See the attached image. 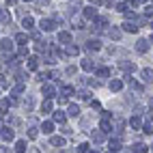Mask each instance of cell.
Returning a JSON list of instances; mask_svg holds the SVG:
<instances>
[{
  "mask_svg": "<svg viewBox=\"0 0 153 153\" xmlns=\"http://www.w3.org/2000/svg\"><path fill=\"white\" fill-rule=\"evenodd\" d=\"M0 50L2 52H13V39H2V43H0Z\"/></svg>",
  "mask_w": 153,
  "mask_h": 153,
  "instance_id": "8",
  "label": "cell"
},
{
  "mask_svg": "<svg viewBox=\"0 0 153 153\" xmlns=\"http://www.w3.org/2000/svg\"><path fill=\"white\" fill-rule=\"evenodd\" d=\"M69 117H80V108H78L76 104L69 106Z\"/></svg>",
  "mask_w": 153,
  "mask_h": 153,
  "instance_id": "30",
  "label": "cell"
},
{
  "mask_svg": "<svg viewBox=\"0 0 153 153\" xmlns=\"http://www.w3.org/2000/svg\"><path fill=\"white\" fill-rule=\"evenodd\" d=\"M50 110H52V101L45 99V101H43V112H50Z\"/></svg>",
  "mask_w": 153,
  "mask_h": 153,
  "instance_id": "38",
  "label": "cell"
},
{
  "mask_svg": "<svg viewBox=\"0 0 153 153\" xmlns=\"http://www.w3.org/2000/svg\"><path fill=\"white\" fill-rule=\"evenodd\" d=\"M37 134H39V131H37L35 121H30V127H28V138H30V140H35V138H37Z\"/></svg>",
  "mask_w": 153,
  "mask_h": 153,
  "instance_id": "15",
  "label": "cell"
},
{
  "mask_svg": "<svg viewBox=\"0 0 153 153\" xmlns=\"http://www.w3.org/2000/svg\"><path fill=\"white\" fill-rule=\"evenodd\" d=\"M76 151H78V153H86V151H88V145H86V142H82V145L76 147Z\"/></svg>",
  "mask_w": 153,
  "mask_h": 153,
  "instance_id": "35",
  "label": "cell"
},
{
  "mask_svg": "<svg viewBox=\"0 0 153 153\" xmlns=\"http://www.w3.org/2000/svg\"><path fill=\"white\" fill-rule=\"evenodd\" d=\"M106 24H108L106 17H95V19H93V33H95V30H104Z\"/></svg>",
  "mask_w": 153,
  "mask_h": 153,
  "instance_id": "3",
  "label": "cell"
},
{
  "mask_svg": "<svg viewBox=\"0 0 153 153\" xmlns=\"http://www.w3.org/2000/svg\"><path fill=\"white\" fill-rule=\"evenodd\" d=\"M131 153H147V147L142 145V142H136V145L131 147Z\"/></svg>",
  "mask_w": 153,
  "mask_h": 153,
  "instance_id": "24",
  "label": "cell"
},
{
  "mask_svg": "<svg viewBox=\"0 0 153 153\" xmlns=\"http://www.w3.org/2000/svg\"><path fill=\"white\" fill-rule=\"evenodd\" d=\"M15 151H17V153H24V151H26V140H17V142H15Z\"/></svg>",
  "mask_w": 153,
  "mask_h": 153,
  "instance_id": "26",
  "label": "cell"
},
{
  "mask_svg": "<svg viewBox=\"0 0 153 153\" xmlns=\"http://www.w3.org/2000/svg\"><path fill=\"white\" fill-rule=\"evenodd\" d=\"M37 80H39V82H45V80H48V74H37Z\"/></svg>",
  "mask_w": 153,
  "mask_h": 153,
  "instance_id": "41",
  "label": "cell"
},
{
  "mask_svg": "<svg viewBox=\"0 0 153 153\" xmlns=\"http://www.w3.org/2000/svg\"><path fill=\"white\" fill-rule=\"evenodd\" d=\"M97 76H99V78H108V76H110V69H108V67H99V69H97Z\"/></svg>",
  "mask_w": 153,
  "mask_h": 153,
  "instance_id": "29",
  "label": "cell"
},
{
  "mask_svg": "<svg viewBox=\"0 0 153 153\" xmlns=\"http://www.w3.org/2000/svg\"><path fill=\"white\" fill-rule=\"evenodd\" d=\"M84 17H86V19H95V17H97V9H95V7H86V9H84Z\"/></svg>",
  "mask_w": 153,
  "mask_h": 153,
  "instance_id": "13",
  "label": "cell"
},
{
  "mask_svg": "<svg viewBox=\"0 0 153 153\" xmlns=\"http://www.w3.org/2000/svg\"><path fill=\"white\" fill-rule=\"evenodd\" d=\"M99 129L104 131V134H110V131H112V123H110V119H104V121H101V123H99Z\"/></svg>",
  "mask_w": 153,
  "mask_h": 153,
  "instance_id": "11",
  "label": "cell"
},
{
  "mask_svg": "<svg viewBox=\"0 0 153 153\" xmlns=\"http://www.w3.org/2000/svg\"><path fill=\"white\" fill-rule=\"evenodd\" d=\"M26 67H28L30 71H37V67H39V58H37V56H30L28 63H26Z\"/></svg>",
  "mask_w": 153,
  "mask_h": 153,
  "instance_id": "14",
  "label": "cell"
},
{
  "mask_svg": "<svg viewBox=\"0 0 153 153\" xmlns=\"http://www.w3.org/2000/svg\"><path fill=\"white\" fill-rule=\"evenodd\" d=\"M91 2H93V4L97 7V4H101V0H91Z\"/></svg>",
  "mask_w": 153,
  "mask_h": 153,
  "instance_id": "45",
  "label": "cell"
},
{
  "mask_svg": "<svg viewBox=\"0 0 153 153\" xmlns=\"http://www.w3.org/2000/svg\"><path fill=\"white\" fill-rule=\"evenodd\" d=\"M41 129H43V134H52V131H54V123H52V121H43Z\"/></svg>",
  "mask_w": 153,
  "mask_h": 153,
  "instance_id": "16",
  "label": "cell"
},
{
  "mask_svg": "<svg viewBox=\"0 0 153 153\" xmlns=\"http://www.w3.org/2000/svg\"><path fill=\"white\" fill-rule=\"evenodd\" d=\"M65 138L63 136H52V140H50V145H52V147H65Z\"/></svg>",
  "mask_w": 153,
  "mask_h": 153,
  "instance_id": "12",
  "label": "cell"
},
{
  "mask_svg": "<svg viewBox=\"0 0 153 153\" xmlns=\"http://www.w3.org/2000/svg\"><path fill=\"white\" fill-rule=\"evenodd\" d=\"M117 11L125 13V11H127V4H125V2H119V4H117Z\"/></svg>",
  "mask_w": 153,
  "mask_h": 153,
  "instance_id": "39",
  "label": "cell"
},
{
  "mask_svg": "<svg viewBox=\"0 0 153 153\" xmlns=\"http://www.w3.org/2000/svg\"><path fill=\"white\" fill-rule=\"evenodd\" d=\"M108 35H110L112 39H119V37H121V30H117V28H110V30H108Z\"/></svg>",
  "mask_w": 153,
  "mask_h": 153,
  "instance_id": "34",
  "label": "cell"
},
{
  "mask_svg": "<svg viewBox=\"0 0 153 153\" xmlns=\"http://www.w3.org/2000/svg\"><path fill=\"white\" fill-rule=\"evenodd\" d=\"M58 41L65 43V45H69V43H71V33H67V30H60V33H58Z\"/></svg>",
  "mask_w": 153,
  "mask_h": 153,
  "instance_id": "9",
  "label": "cell"
},
{
  "mask_svg": "<svg viewBox=\"0 0 153 153\" xmlns=\"http://www.w3.org/2000/svg\"><path fill=\"white\" fill-rule=\"evenodd\" d=\"M82 69H84V71H93V69H95V63H93L91 58H86V60H82Z\"/></svg>",
  "mask_w": 153,
  "mask_h": 153,
  "instance_id": "23",
  "label": "cell"
},
{
  "mask_svg": "<svg viewBox=\"0 0 153 153\" xmlns=\"http://www.w3.org/2000/svg\"><path fill=\"white\" fill-rule=\"evenodd\" d=\"M9 104H11L9 99H0V112H2V114H4L7 110H9Z\"/></svg>",
  "mask_w": 153,
  "mask_h": 153,
  "instance_id": "31",
  "label": "cell"
},
{
  "mask_svg": "<svg viewBox=\"0 0 153 153\" xmlns=\"http://www.w3.org/2000/svg\"><path fill=\"white\" fill-rule=\"evenodd\" d=\"M142 131H145V134H153V127H151V125H149V123H147V125H145V127H142Z\"/></svg>",
  "mask_w": 153,
  "mask_h": 153,
  "instance_id": "42",
  "label": "cell"
},
{
  "mask_svg": "<svg viewBox=\"0 0 153 153\" xmlns=\"http://www.w3.org/2000/svg\"><path fill=\"white\" fill-rule=\"evenodd\" d=\"M108 149H110V153H117V151L121 149V140H119V138H112V140L108 142Z\"/></svg>",
  "mask_w": 153,
  "mask_h": 153,
  "instance_id": "10",
  "label": "cell"
},
{
  "mask_svg": "<svg viewBox=\"0 0 153 153\" xmlns=\"http://www.w3.org/2000/svg\"><path fill=\"white\" fill-rule=\"evenodd\" d=\"M147 50H149V41H147V39H138V41H136V52L145 54Z\"/></svg>",
  "mask_w": 153,
  "mask_h": 153,
  "instance_id": "4",
  "label": "cell"
},
{
  "mask_svg": "<svg viewBox=\"0 0 153 153\" xmlns=\"http://www.w3.org/2000/svg\"><path fill=\"white\" fill-rule=\"evenodd\" d=\"M142 80H145V82H153V69H142Z\"/></svg>",
  "mask_w": 153,
  "mask_h": 153,
  "instance_id": "17",
  "label": "cell"
},
{
  "mask_svg": "<svg viewBox=\"0 0 153 153\" xmlns=\"http://www.w3.org/2000/svg\"><path fill=\"white\" fill-rule=\"evenodd\" d=\"M86 50H88V52H97V50H101L99 39H91V41H86Z\"/></svg>",
  "mask_w": 153,
  "mask_h": 153,
  "instance_id": "7",
  "label": "cell"
},
{
  "mask_svg": "<svg viewBox=\"0 0 153 153\" xmlns=\"http://www.w3.org/2000/svg\"><path fill=\"white\" fill-rule=\"evenodd\" d=\"M149 41H151V43H153V35H151V39H149Z\"/></svg>",
  "mask_w": 153,
  "mask_h": 153,
  "instance_id": "49",
  "label": "cell"
},
{
  "mask_svg": "<svg viewBox=\"0 0 153 153\" xmlns=\"http://www.w3.org/2000/svg\"><path fill=\"white\" fill-rule=\"evenodd\" d=\"M15 41H17L19 45L28 43V35H26V33H17V35H15Z\"/></svg>",
  "mask_w": 153,
  "mask_h": 153,
  "instance_id": "22",
  "label": "cell"
},
{
  "mask_svg": "<svg viewBox=\"0 0 153 153\" xmlns=\"http://www.w3.org/2000/svg\"><path fill=\"white\" fill-rule=\"evenodd\" d=\"M0 123H2V121H0Z\"/></svg>",
  "mask_w": 153,
  "mask_h": 153,
  "instance_id": "51",
  "label": "cell"
},
{
  "mask_svg": "<svg viewBox=\"0 0 153 153\" xmlns=\"http://www.w3.org/2000/svg\"><path fill=\"white\" fill-rule=\"evenodd\" d=\"M65 119H67V114H65V112H54V121H56V123H65Z\"/></svg>",
  "mask_w": 153,
  "mask_h": 153,
  "instance_id": "25",
  "label": "cell"
},
{
  "mask_svg": "<svg viewBox=\"0 0 153 153\" xmlns=\"http://www.w3.org/2000/svg\"><path fill=\"white\" fill-rule=\"evenodd\" d=\"M145 19H153V7H147L145 9Z\"/></svg>",
  "mask_w": 153,
  "mask_h": 153,
  "instance_id": "36",
  "label": "cell"
},
{
  "mask_svg": "<svg viewBox=\"0 0 153 153\" xmlns=\"http://www.w3.org/2000/svg\"><path fill=\"white\" fill-rule=\"evenodd\" d=\"M22 24H24V28H26V30H30L35 22H33V17H30V15H24V22H22Z\"/></svg>",
  "mask_w": 153,
  "mask_h": 153,
  "instance_id": "27",
  "label": "cell"
},
{
  "mask_svg": "<svg viewBox=\"0 0 153 153\" xmlns=\"http://www.w3.org/2000/svg\"><path fill=\"white\" fill-rule=\"evenodd\" d=\"M41 93H43L45 99H50V97H54L56 88H54V84H50V82H41Z\"/></svg>",
  "mask_w": 153,
  "mask_h": 153,
  "instance_id": "1",
  "label": "cell"
},
{
  "mask_svg": "<svg viewBox=\"0 0 153 153\" xmlns=\"http://www.w3.org/2000/svg\"><path fill=\"white\" fill-rule=\"evenodd\" d=\"M2 13H4V11H0V19H2Z\"/></svg>",
  "mask_w": 153,
  "mask_h": 153,
  "instance_id": "48",
  "label": "cell"
},
{
  "mask_svg": "<svg viewBox=\"0 0 153 153\" xmlns=\"http://www.w3.org/2000/svg\"><path fill=\"white\" fill-rule=\"evenodd\" d=\"M0 153H11V149L9 147H0Z\"/></svg>",
  "mask_w": 153,
  "mask_h": 153,
  "instance_id": "43",
  "label": "cell"
},
{
  "mask_svg": "<svg viewBox=\"0 0 153 153\" xmlns=\"http://www.w3.org/2000/svg\"><path fill=\"white\" fill-rule=\"evenodd\" d=\"M91 138H93V142H95V145H101V142H104V138H106V134H104L101 129H95L93 134H91Z\"/></svg>",
  "mask_w": 153,
  "mask_h": 153,
  "instance_id": "6",
  "label": "cell"
},
{
  "mask_svg": "<svg viewBox=\"0 0 153 153\" xmlns=\"http://www.w3.org/2000/svg\"><path fill=\"white\" fill-rule=\"evenodd\" d=\"M56 19H41V24H39V28L41 30H45V33H50V30H54L56 28Z\"/></svg>",
  "mask_w": 153,
  "mask_h": 153,
  "instance_id": "2",
  "label": "cell"
},
{
  "mask_svg": "<svg viewBox=\"0 0 153 153\" xmlns=\"http://www.w3.org/2000/svg\"><path fill=\"white\" fill-rule=\"evenodd\" d=\"M7 123H11L13 127H17V125H19V119H15V117H7Z\"/></svg>",
  "mask_w": 153,
  "mask_h": 153,
  "instance_id": "37",
  "label": "cell"
},
{
  "mask_svg": "<svg viewBox=\"0 0 153 153\" xmlns=\"http://www.w3.org/2000/svg\"><path fill=\"white\" fill-rule=\"evenodd\" d=\"M0 136H2L4 142H11V140L15 138V134H13V129H11V127H4L2 131H0Z\"/></svg>",
  "mask_w": 153,
  "mask_h": 153,
  "instance_id": "5",
  "label": "cell"
},
{
  "mask_svg": "<svg viewBox=\"0 0 153 153\" xmlns=\"http://www.w3.org/2000/svg\"><path fill=\"white\" fill-rule=\"evenodd\" d=\"M123 30H125V33H138V26L134 22H125L123 24Z\"/></svg>",
  "mask_w": 153,
  "mask_h": 153,
  "instance_id": "19",
  "label": "cell"
},
{
  "mask_svg": "<svg viewBox=\"0 0 153 153\" xmlns=\"http://www.w3.org/2000/svg\"><path fill=\"white\" fill-rule=\"evenodd\" d=\"M151 26H153V24H151Z\"/></svg>",
  "mask_w": 153,
  "mask_h": 153,
  "instance_id": "52",
  "label": "cell"
},
{
  "mask_svg": "<svg viewBox=\"0 0 153 153\" xmlns=\"http://www.w3.org/2000/svg\"><path fill=\"white\" fill-rule=\"evenodd\" d=\"M24 2H33V0H24Z\"/></svg>",
  "mask_w": 153,
  "mask_h": 153,
  "instance_id": "50",
  "label": "cell"
},
{
  "mask_svg": "<svg viewBox=\"0 0 153 153\" xmlns=\"http://www.w3.org/2000/svg\"><path fill=\"white\" fill-rule=\"evenodd\" d=\"M121 88H123V82H121V80H112V82H110V91H114V93H119Z\"/></svg>",
  "mask_w": 153,
  "mask_h": 153,
  "instance_id": "20",
  "label": "cell"
},
{
  "mask_svg": "<svg viewBox=\"0 0 153 153\" xmlns=\"http://www.w3.org/2000/svg\"><path fill=\"white\" fill-rule=\"evenodd\" d=\"M17 2V0H7V4H15Z\"/></svg>",
  "mask_w": 153,
  "mask_h": 153,
  "instance_id": "46",
  "label": "cell"
},
{
  "mask_svg": "<svg viewBox=\"0 0 153 153\" xmlns=\"http://www.w3.org/2000/svg\"><path fill=\"white\" fill-rule=\"evenodd\" d=\"M67 54H69V56H76V54H80V48H76V45H69V48H67Z\"/></svg>",
  "mask_w": 153,
  "mask_h": 153,
  "instance_id": "33",
  "label": "cell"
},
{
  "mask_svg": "<svg viewBox=\"0 0 153 153\" xmlns=\"http://www.w3.org/2000/svg\"><path fill=\"white\" fill-rule=\"evenodd\" d=\"M129 127H131V129H140V127H142V121H140L138 117H131V119H129Z\"/></svg>",
  "mask_w": 153,
  "mask_h": 153,
  "instance_id": "18",
  "label": "cell"
},
{
  "mask_svg": "<svg viewBox=\"0 0 153 153\" xmlns=\"http://www.w3.org/2000/svg\"><path fill=\"white\" fill-rule=\"evenodd\" d=\"M39 4H50V0H39Z\"/></svg>",
  "mask_w": 153,
  "mask_h": 153,
  "instance_id": "44",
  "label": "cell"
},
{
  "mask_svg": "<svg viewBox=\"0 0 153 153\" xmlns=\"http://www.w3.org/2000/svg\"><path fill=\"white\" fill-rule=\"evenodd\" d=\"M19 56H28V48H26V45L19 48Z\"/></svg>",
  "mask_w": 153,
  "mask_h": 153,
  "instance_id": "40",
  "label": "cell"
},
{
  "mask_svg": "<svg viewBox=\"0 0 153 153\" xmlns=\"http://www.w3.org/2000/svg\"><path fill=\"white\" fill-rule=\"evenodd\" d=\"M86 153H99V151H97V149H95V151H86Z\"/></svg>",
  "mask_w": 153,
  "mask_h": 153,
  "instance_id": "47",
  "label": "cell"
},
{
  "mask_svg": "<svg viewBox=\"0 0 153 153\" xmlns=\"http://www.w3.org/2000/svg\"><path fill=\"white\" fill-rule=\"evenodd\" d=\"M78 97L84 99V101H91V93H88V91H78Z\"/></svg>",
  "mask_w": 153,
  "mask_h": 153,
  "instance_id": "32",
  "label": "cell"
},
{
  "mask_svg": "<svg viewBox=\"0 0 153 153\" xmlns=\"http://www.w3.org/2000/svg\"><path fill=\"white\" fill-rule=\"evenodd\" d=\"M60 93H63L65 97H71V95L76 93V88H74V86H69V84H65L63 88H60Z\"/></svg>",
  "mask_w": 153,
  "mask_h": 153,
  "instance_id": "21",
  "label": "cell"
},
{
  "mask_svg": "<svg viewBox=\"0 0 153 153\" xmlns=\"http://www.w3.org/2000/svg\"><path fill=\"white\" fill-rule=\"evenodd\" d=\"M121 67H123V71H127V74L136 71V65H134V63H121Z\"/></svg>",
  "mask_w": 153,
  "mask_h": 153,
  "instance_id": "28",
  "label": "cell"
}]
</instances>
